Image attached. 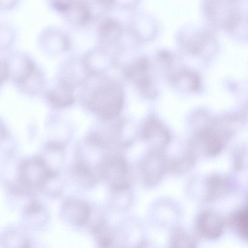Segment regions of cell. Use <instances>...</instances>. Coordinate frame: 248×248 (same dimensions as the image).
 <instances>
[{
  "instance_id": "cell-13",
  "label": "cell",
  "mask_w": 248,
  "mask_h": 248,
  "mask_svg": "<svg viewBox=\"0 0 248 248\" xmlns=\"http://www.w3.org/2000/svg\"><path fill=\"white\" fill-rule=\"evenodd\" d=\"M135 248H155L153 246L148 244L146 242L143 241L140 242L137 246Z\"/></svg>"
},
{
  "instance_id": "cell-5",
  "label": "cell",
  "mask_w": 248,
  "mask_h": 248,
  "mask_svg": "<svg viewBox=\"0 0 248 248\" xmlns=\"http://www.w3.org/2000/svg\"><path fill=\"white\" fill-rule=\"evenodd\" d=\"M100 248H124V236L117 230L112 229L103 222L93 228Z\"/></svg>"
},
{
  "instance_id": "cell-14",
  "label": "cell",
  "mask_w": 248,
  "mask_h": 248,
  "mask_svg": "<svg viewBox=\"0 0 248 248\" xmlns=\"http://www.w3.org/2000/svg\"><path fill=\"white\" fill-rule=\"evenodd\" d=\"M28 248V247H26V248Z\"/></svg>"
},
{
  "instance_id": "cell-10",
  "label": "cell",
  "mask_w": 248,
  "mask_h": 248,
  "mask_svg": "<svg viewBox=\"0 0 248 248\" xmlns=\"http://www.w3.org/2000/svg\"><path fill=\"white\" fill-rule=\"evenodd\" d=\"M100 31L102 35L109 36L112 33H116L118 31V26L116 22L111 19L105 20L100 25Z\"/></svg>"
},
{
  "instance_id": "cell-12",
  "label": "cell",
  "mask_w": 248,
  "mask_h": 248,
  "mask_svg": "<svg viewBox=\"0 0 248 248\" xmlns=\"http://www.w3.org/2000/svg\"><path fill=\"white\" fill-rule=\"evenodd\" d=\"M9 137L7 128L3 122L0 120V145L5 142Z\"/></svg>"
},
{
  "instance_id": "cell-9",
  "label": "cell",
  "mask_w": 248,
  "mask_h": 248,
  "mask_svg": "<svg viewBox=\"0 0 248 248\" xmlns=\"http://www.w3.org/2000/svg\"><path fill=\"white\" fill-rule=\"evenodd\" d=\"M248 210L243 208L234 212L229 219L232 231L243 240L248 238Z\"/></svg>"
},
{
  "instance_id": "cell-3",
  "label": "cell",
  "mask_w": 248,
  "mask_h": 248,
  "mask_svg": "<svg viewBox=\"0 0 248 248\" xmlns=\"http://www.w3.org/2000/svg\"><path fill=\"white\" fill-rule=\"evenodd\" d=\"M98 172L100 177L110 183L114 191L120 192L129 188L128 167L122 157L113 156L107 158L100 166Z\"/></svg>"
},
{
  "instance_id": "cell-7",
  "label": "cell",
  "mask_w": 248,
  "mask_h": 248,
  "mask_svg": "<svg viewBox=\"0 0 248 248\" xmlns=\"http://www.w3.org/2000/svg\"><path fill=\"white\" fill-rule=\"evenodd\" d=\"M46 97L49 103L56 108L70 106L74 100L71 88L65 83H60L55 88L48 92Z\"/></svg>"
},
{
  "instance_id": "cell-1",
  "label": "cell",
  "mask_w": 248,
  "mask_h": 248,
  "mask_svg": "<svg viewBox=\"0 0 248 248\" xmlns=\"http://www.w3.org/2000/svg\"><path fill=\"white\" fill-rule=\"evenodd\" d=\"M56 176L39 156L31 157L20 160L17 180L10 186L31 196L41 190L48 179Z\"/></svg>"
},
{
  "instance_id": "cell-8",
  "label": "cell",
  "mask_w": 248,
  "mask_h": 248,
  "mask_svg": "<svg viewBox=\"0 0 248 248\" xmlns=\"http://www.w3.org/2000/svg\"><path fill=\"white\" fill-rule=\"evenodd\" d=\"M197 242L188 232L179 227H174L168 241V248H197Z\"/></svg>"
},
{
  "instance_id": "cell-2",
  "label": "cell",
  "mask_w": 248,
  "mask_h": 248,
  "mask_svg": "<svg viewBox=\"0 0 248 248\" xmlns=\"http://www.w3.org/2000/svg\"><path fill=\"white\" fill-rule=\"evenodd\" d=\"M123 102L122 88L117 84L109 83L100 86L92 93L88 105L95 113L104 119L110 120L120 113Z\"/></svg>"
},
{
  "instance_id": "cell-6",
  "label": "cell",
  "mask_w": 248,
  "mask_h": 248,
  "mask_svg": "<svg viewBox=\"0 0 248 248\" xmlns=\"http://www.w3.org/2000/svg\"><path fill=\"white\" fill-rule=\"evenodd\" d=\"M63 213L69 221L76 225H85L89 220L91 210L86 202L79 200H69L62 207Z\"/></svg>"
},
{
  "instance_id": "cell-11",
  "label": "cell",
  "mask_w": 248,
  "mask_h": 248,
  "mask_svg": "<svg viewBox=\"0 0 248 248\" xmlns=\"http://www.w3.org/2000/svg\"><path fill=\"white\" fill-rule=\"evenodd\" d=\"M9 75L7 63L0 60V85L7 78Z\"/></svg>"
},
{
  "instance_id": "cell-4",
  "label": "cell",
  "mask_w": 248,
  "mask_h": 248,
  "mask_svg": "<svg viewBox=\"0 0 248 248\" xmlns=\"http://www.w3.org/2000/svg\"><path fill=\"white\" fill-rule=\"evenodd\" d=\"M225 221L223 217L214 211H203L197 217V232L201 237L205 239H218L223 233Z\"/></svg>"
}]
</instances>
